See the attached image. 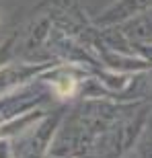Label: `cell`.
Listing matches in <instances>:
<instances>
[{
  "mask_svg": "<svg viewBox=\"0 0 152 158\" xmlns=\"http://www.w3.org/2000/svg\"><path fill=\"white\" fill-rule=\"evenodd\" d=\"M53 90H56V94L60 99H68V97H72L76 93V80L72 76H66L64 80L53 82Z\"/></svg>",
  "mask_w": 152,
  "mask_h": 158,
  "instance_id": "6da1fadb",
  "label": "cell"
}]
</instances>
